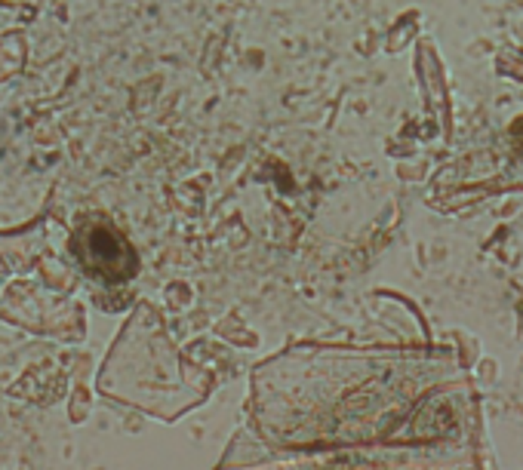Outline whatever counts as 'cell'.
Segmentation results:
<instances>
[{
    "label": "cell",
    "instance_id": "1",
    "mask_svg": "<svg viewBox=\"0 0 523 470\" xmlns=\"http://www.w3.org/2000/svg\"><path fill=\"white\" fill-rule=\"evenodd\" d=\"M80 262L86 264V271L99 274L105 280H126L135 271V258L130 246L124 243L117 231L111 228H93L80 234Z\"/></svg>",
    "mask_w": 523,
    "mask_h": 470
}]
</instances>
